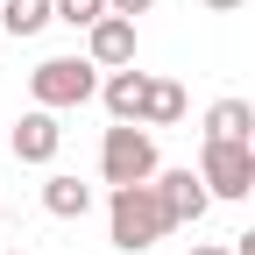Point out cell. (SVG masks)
Returning <instances> with one entry per match:
<instances>
[{"label":"cell","mask_w":255,"mask_h":255,"mask_svg":"<svg viewBox=\"0 0 255 255\" xmlns=\"http://www.w3.org/2000/svg\"><path fill=\"white\" fill-rule=\"evenodd\" d=\"M85 57L100 71H128L135 64V14H107L100 28H85Z\"/></svg>","instance_id":"cell-6"},{"label":"cell","mask_w":255,"mask_h":255,"mask_svg":"<svg viewBox=\"0 0 255 255\" xmlns=\"http://www.w3.org/2000/svg\"><path fill=\"white\" fill-rule=\"evenodd\" d=\"M43 213L50 220H85L92 213V184H78L71 170H50L43 177Z\"/></svg>","instance_id":"cell-9"},{"label":"cell","mask_w":255,"mask_h":255,"mask_svg":"<svg viewBox=\"0 0 255 255\" xmlns=\"http://www.w3.org/2000/svg\"><path fill=\"white\" fill-rule=\"evenodd\" d=\"M149 71H135V64H128V71H107V85H100V107L114 114V121H142V107H149Z\"/></svg>","instance_id":"cell-8"},{"label":"cell","mask_w":255,"mask_h":255,"mask_svg":"<svg viewBox=\"0 0 255 255\" xmlns=\"http://www.w3.org/2000/svg\"><path fill=\"white\" fill-rule=\"evenodd\" d=\"M100 85H107V71L92 57H43L36 71H28V100L50 107V114H71L85 100H100Z\"/></svg>","instance_id":"cell-2"},{"label":"cell","mask_w":255,"mask_h":255,"mask_svg":"<svg viewBox=\"0 0 255 255\" xmlns=\"http://www.w3.org/2000/svg\"><path fill=\"white\" fill-rule=\"evenodd\" d=\"M170 227H177V220H170V206H163L156 184H114L107 191V234H114L121 255H149Z\"/></svg>","instance_id":"cell-1"},{"label":"cell","mask_w":255,"mask_h":255,"mask_svg":"<svg viewBox=\"0 0 255 255\" xmlns=\"http://www.w3.org/2000/svg\"><path fill=\"white\" fill-rule=\"evenodd\" d=\"M199 177L213 184V199H248L255 191V142H199Z\"/></svg>","instance_id":"cell-4"},{"label":"cell","mask_w":255,"mask_h":255,"mask_svg":"<svg viewBox=\"0 0 255 255\" xmlns=\"http://www.w3.org/2000/svg\"><path fill=\"white\" fill-rule=\"evenodd\" d=\"M234 255H255V227H248V234H234Z\"/></svg>","instance_id":"cell-15"},{"label":"cell","mask_w":255,"mask_h":255,"mask_svg":"<svg viewBox=\"0 0 255 255\" xmlns=\"http://www.w3.org/2000/svg\"><path fill=\"white\" fill-rule=\"evenodd\" d=\"M114 14V0H57V21L64 28H100Z\"/></svg>","instance_id":"cell-13"},{"label":"cell","mask_w":255,"mask_h":255,"mask_svg":"<svg viewBox=\"0 0 255 255\" xmlns=\"http://www.w3.org/2000/svg\"><path fill=\"white\" fill-rule=\"evenodd\" d=\"M7 149H14V163H57V149H64V121H57L50 107H28V114L14 121Z\"/></svg>","instance_id":"cell-5"},{"label":"cell","mask_w":255,"mask_h":255,"mask_svg":"<svg viewBox=\"0 0 255 255\" xmlns=\"http://www.w3.org/2000/svg\"><path fill=\"white\" fill-rule=\"evenodd\" d=\"M50 21H57V0H0V28H7L14 43H28V36H43Z\"/></svg>","instance_id":"cell-11"},{"label":"cell","mask_w":255,"mask_h":255,"mask_svg":"<svg viewBox=\"0 0 255 255\" xmlns=\"http://www.w3.org/2000/svg\"><path fill=\"white\" fill-rule=\"evenodd\" d=\"M206 7H213V14H234V7H248V0H206Z\"/></svg>","instance_id":"cell-16"},{"label":"cell","mask_w":255,"mask_h":255,"mask_svg":"<svg viewBox=\"0 0 255 255\" xmlns=\"http://www.w3.org/2000/svg\"><path fill=\"white\" fill-rule=\"evenodd\" d=\"M156 0H114V14H149Z\"/></svg>","instance_id":"cell-14"},{"label":"cell","mask_w":255,"mask_h":255,"mask_svg":"<svg viewBox=\"0 0 255 255\" xmlns=\"http://www.w3.org/2000/svg\"><path fill=\"white\" fill-rule=\"evenodd\" d=\"M184 121V85L177 78H156L149 85V107H142V128H177Z\"/></svg>","instance_id":"cell-12"},{"label":"cell","mask_w":255,"mask_h":255,"mask_svg":"<svg viewBox=\"0 0 255 255\" xmlns=\"http://www.w3.org/2000/svg\"><path fill=\"white\" fill-rule=\"evenodd\" d=\"M206 135L213 142H255V107L248 100H213L206 107Z\"/></svg>","instance_id":"cell-10"},{"label":"cell","mask_w":255,"mask_h":255,"mask_svg":"<svg viewBox=\"0 0 255 255\" xmlns=\"http://www.w3.org/2000/svg\"><path fill=\"white\" fill-rule=\"evenodd\" d=\"M191 255H234V248H191Z\"/></svg>","instance_id":"cell-17"},{"label":"cell","mask_w":255,"mask_h":255,"mask_svg":"<svg viewBox=\"0 0 255 255\" xmlns=\"http://www.w3.org/2000/svg\"><path fill=\"white\" fill-rule=\"evenodd\" d=\"M7 255H28V248H7Z\"/></svg>","instance_id":"cell-18"},{"label":"cell","mask_w":255,"mask_h":255,"mask_svg":"<svg viewBox=\"0 0 255 255\" xmlns=\"http://www.w3.org/2000/svg\"><path fill=\"white\" fill-rule=\"evenodd\" d=\"M156 191H163V206H170L177 227L206 220V206H213V184H206L199 170H163V177H156Z\"/></svg>","instance_id":"cell-7"},{"label":"cell","mask_w":255,"mask_h":255,"mask_svg":"<svg viewBox=\"0 0 255 255\" xmlns=\"http://www.w3.org/2000/svg\"><path fill=\"white\" fill-rule=\"evenodd\" d=\"M100 177H107V191L114 184H156V177H163V163H156V128L114 121L107 142H100Z\"/></svg>","instance_id":"cell-3"}]
</instances>
